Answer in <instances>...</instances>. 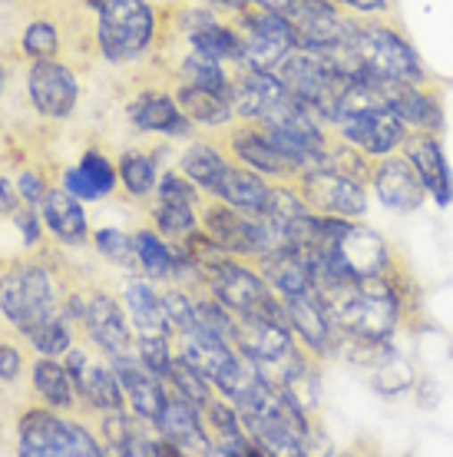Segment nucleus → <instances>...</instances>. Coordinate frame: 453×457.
<instances>
[{
    "instance_id": "obj_1",
    "label": "nucleus",
    "mask_w": 453,
    "mask_h": 457,
    "mask_svg": "<svg viewBox=\"0 0 453 457\" xmlns=\"http://www.w3.org/2000/svg\"><path fill=\"white\" fill-rule=\"evenodd\" d=\"M328 312L338 332L351 335L354 342H384L397 325V295L367 292L354 282V288L328 302Z\"/></svg>"
},
{
    "instance_id": "obj_2",
    "label": "nucleus",
    "mask_w": 453,
    "mask_h": 457,
    "mask_svg": "<svg viewBox=\"0 0 453 457\" xmlns=\"http://www.w3.org/2000/svg\"><path fill=\"white\" fill-rule=\"evenodd\" d=\"M351 44H354V50L361 54L367 73L384 77V80H404V83L424 80V67H420L417 54L410 50V44L400 40L394 30L381 27V23L354 21Z\"/></svg>"
},
{
    "instance_id": "obj_3",
    "label": "nucleus",
    "mask_w": 453,
    "mask_h": 457,
    "mask_svg": "<svg viewBox=\"0 0 453 457\" xmlns=\"http://www.w3.org/2000/svg\"><path fill=\"white\" fill-rule=\"evenodd\" d=\"M152 13L143 0H106L100 11V46L106 60L126 63L146 50Z\"/></svg>"
},
{
    "instance_id": "obj_4",
    "label": "nucleus",
    "mask_w": 453,
    "mask_h": 457,
    "mask_svg": "<svg viewBox=\"0 0 453 457\" xmlns=\"http://www.w3.org/2000/svg\"><path fill=\"white\" fill-rule=\"evenodd\" d=\"M0 309L23 335L54 315V282L44 269H13L0 278Z\"/></svg>"
},
{
    "instance_id": "obj_5",
    "label": "nucleus",
    "mask_w": 453,
    "mask_h": 457,
    "mask_svg": "<svg viewBox=\"0 0 453 457\" xmlns=\"http://www.w3.org/2000/svg\"><path fill=\"white\" fill-rule=\"evenodd\" d=\"M21 454L30 457H96L100 447L79 424L60 421L57 414L27 411L21 421Z\"/></svg>"
},
{
    "instance_id": "obj_6",
    "label": "nucleus",
    "mask_w": 453,
    "mask_h": 457,
    "mask_svg": "<svg viewBox=\"0 0 453 457\" xmlns=\"http://www.w3.org/2000/svg\"><path fill=\"white\" fill-rule=\"evenodd\" d=\"M301 189H305V203L321 216L361 219L367 212V193L361 189V183L334 170H308L301 176Z\"/></svg>"
},
{
    "instance_id": "obj_7",
    "label": "nucleus",
    "mask_w": 453,
    "mask_h": 457,
    "mask_svg": "<svg viewBox=\"0 0 453 457\" xmlns=\"http://www.w3.org/2000/svg\"><path fill=\"white\" fill-rule=\"evenodd\" d=\"M295 40L301 50H325L334 44H348L354 37V21L341 17L328 0H298L295 11L288 13Z\"/></svg>"
},
{
    "instance_id": "obj_8",
    "label": "nucleus",
    "mask_w": 453,
    "mask_h": 457,
    "mask_svg": "<svg viewBox=\"0 0 453 457\" xmlns=\"http://www.w3.org/2000/svg\"><path fill=\"white\" fill-rule=\"evenodd\" d=\"M245 30H249V37H245V54H242V60L251 70H275L298 46L292 21L284 13L265 11L261 17H249Z\"/></svg>"
},
{
    "instance_id": "obj_9",
    "label": "nucleus",
    "mask_w": 453,
    "mask_h": 457,
    "mask_svg": "<svg viewBox=\"0 0 453 457\" xmlns=\"http://www.w3.org/2000/svg\"><path fill=\"white\" fill-rule=\"evenodd\" d=\"M341 137L361 146L367 156H384L400 143H408V123L394 110H361L341 120Z\"/></svg>"
},
{
    "instance_id": "obj_10",
    "label": "nucleus",
    "mask_w": 453,
    "mask_h": 457,
    "mask_svg": "<svg viewBox=\"0 0 453 457\" xmlns=\"http://www.w3.org/2000/svg\"><path fill=\"white\" fill-rule=\"evenodd\" d=\"M328 252L334 255V262H338L348 275H354V278H364V275H384L387 269H391L387 245L375 228L351 226V222H348V226L341 228L338 239H334V245H328Z\"/></svg>"
},
{
    "instance_id": "obj_11",
    "label": "nucleus",
    "mask_w": 453,
    "mask_h": 457,
    "mask_svg": "<svg viewBox=\"0 0 453 457\" xmlns=\"http://www.w3.org/2000/svg\"><path fill=\"white\" fill-rule=\"evenodd\" d=\"M284 309H288V325L295 328V335L311 348V352L325 354L334 348L338 325L331 319L325 298L317 295L315 288H311V292H301V295L284 298Z\"/></svg>"
},
{
    "instance_id": "obj_12",
    "label": "nucleus",
    "mask_w": 453,
    "mask_h": 457,
    "mask_svg": "<svg viewBox=\"0 0 453 457\" xmlns=\"http://www.w3.org/2000/svg\"><path fill=\"white\" fill-rule=\"evenodd\" d=\"M209 278H212V288H216L218 302L228 305L232 312H238L242 319L255 315V312L272 298V292L265 288V282H261L259 275L249 272V269H242V265H235V262H222Z\"/></svg>"
},
{
    "instance_id": "obj_13",
    "label": "nucleus",
    "mask_w": 453,
    "mask_h": 457,
    "mask_svg": "<svg viewBox=\"0 0 453 457\" xmlns=\"http://www.w3.org/2000/svg\"><path fill=\"white\" fill-rule=\"evenodd\" d=\"M408 160L414 162L417 176L424 179L427 195H433L437 206H447L453 199V176H450V166H447V156H443L441 143L433 139V133L420 129L417 137H408Z\"/></svg>"
},
{
    "instance_id": "obj_14",
    "label": "nucleus",
    "mask_w": 453,
    "mask_h": 457,
    "mask_svg": "<svg viewBox=\"0 0 453 457\" xmlns=\"http://www.w3.org/2000/svg\"><path fill=\"white\" fill-rule=\"evenodd\" d=\"M377 199L394 212H414L427 199L424 179L417 176L410 160H384L375 172Z\"/></svg>"
},
{
    "instance_id": "obj_15",
    "label": "nucleus",
    "mask_w": 453,
    "mask_h": 457,
    "mask_svg": "<svg viewBox=\"0 0 453 457\" xmlns=\"http://www.w3.org/2000/svg\"><path fill=\"white\" fill-rule=\"evenodd\" d=\"M27 87H30V96L40 113L46 116H67L77 104V80L67 67L60 63H50V60H40L30 77H27Z\"/></svg>"
},
{
    "instance_id": "obj_16",
    "label": "nucleus",
    "mask_w": 453,
    "mask_h": 457,
    "mask_svg": "<svg viewBox=\"0 0 453 457\" xmlns=\"http://www.w3.org/2000/svg\"><path fill=\"white\" fill-rule=\"evenodd\" d=\"M116 378L123 381L126 395H129V401H133V408H136L139 418H146V421L156 424L159 418H162V411H166V395H162V385H159V375H152L143 361H136L133 358H126V354H116Z\"/></svg>"
},
{
    "instance_id": "obj_17",
    "label": "nucleus",
    "mask_w": 453,
    "mask_h": 457,
    "mask_svg": "<svg viewBox=\"0 0 453 457\" xmlns=\"http://www.w3.org/2000/svg\"><path fill=\"white\" fill-rule=\"evenodd\" d=\"M288 96L292 90L282 83V77H272V70H255L235 87V110L251 120H268Z\"/></svg>"
},
{
    "instance_id": "obj_18",
    "label": "nucleus",
    "mask_w": 453,
    "mask_h": 457,
    "mask_svg": "<svg viewBox=\"0 0 453 457\" xmlns=\"http://www.w3.org/2000/svg\"><path fill=\"white\" fill-rule=\"evenodd\" d=\"M238 342H242V352L255 358L259 365H275V361H282V358L295 352L288 325H275V321L265 319H242Z\"/></svg>"
},
{
    "instance_id": "obj_19",
    "label": "nucleus",
    "mask_w": 453,
    "mask_h": 457,
    "mask_svg": "<svg viewBox=\"0 0 453 457\" xmlns=\"http://www.w3.org/2000/svg\"><path fill=\"white\" fill-rule=\"evenodd\" d=\"M265 275L272 282L282 298L301 295V292H311V269H308L305 252L295 249V245H278V249L265 252Z\"/></svg>"
},
{
    "instance_id": "obj_20",
    "label": "nucleus",
    "mask_w": 453,
    "mask_h": 457,
    "mask_svg": "<svg viewBox=\"0 0 453 457\" xmlns=\"http://www.w3.org/2000/svg\"><path fill=\"white\" fill-rule=\"evenodd\" d=\"M86 328H90L93 342L100 345L103 352L113 354V358L116 354H126V348H129V332H126L123 312H119L113 298H93L90 305H86Z\"/></svg>"
},
{
    "instance_id": "obj_21",
    "label": "nucleus",
    "mask_w": 453,
    "mask_h": 457,
    "mask_svg": "<svg viewBox=\"0 0 453 457\" xmlns=\"http://www.w3.org/2000/svg\"><path fill=\"white\" fill-rule=\"evenodd\" d=\"M156 428L162 431L166 441H172L176 447H193V451H212L209 447V437H205L202 424H199V414H195V404H189L185 398L169 401L162 418L156 421Z\"/></svg>"
},
{
    "instance_id": "obj_22",
    "label": "nucleus",
    "mask_w": 453,
    "mask_h": 457,
    "mask_svg": "<svg viewBox=\"0 0 453 457\" xmlns=\"http://www.w3.org/2000/svg\"><path fill=\"white\" fill-rule=\"evenodd\" d=\"M129 120L146 129V133H169V137H185L189 133V120L179 113V106L169 96H139L129 106Z\"/></svg>"
},
{
    "instance_id": "obj_23",
    "label": "nucleus",
    "mask_w": 453,
    "mask_h": 457,
    "mask_svg": "<svg viewBox=\"0 0 453 457\" xmlns=\"http://www.w3.org/2000/svg\"><path fill=\"white\" fill-rule=\"evenodd\" d=\"M195 23H189V37H193V46L205 57H216V60H238L245 54V44L238 40L232 30L218 27L209 13H189Z\"/></svg>"
},
{
    "instance_id": "obj_24",
    "label": "nucleus",
    "mask_w": 453,
    "mask_h": 457,
    "mask_svg": "<svg viewBox=\"0 0 453 457\" xmlns=\"http://www.w3.org/2000/svg\"><path fill=\"white\" fill-rule=\"evenodd\" d=\"M216 193L226 199L228 206H235L238 212H249V216H259L261 206H265V195H268V186L261 183L255 172H242L228 166L218 179Z\"/></svg>"
},
{
    "instance_id": "obj_25",
    "label": "nucleus",
    "mask_w": 453,
    "mask_h": 457,
    "mask_svg": "<svg viewBox=\"0 0 453 457\" xmlns=\"http://www.w3.org/2000/svg\"><path fill=\"white\" fill-rule=\"evenodd\" d=\"M126 305L143 335H166L172 328L162 309V298L146 286V282H129L126 286Z\"/></svg>"
},
{
    "instance_id": "obj_26",
    "label": "nucleus",
    "mask_w": 453,
    "mask_h": 457,
    "mask_svg": "<svg viewBox=\"0 0 453 457\" xmlns=\"http://www.w3.org/2000/svg\"><path fill=\"white\" fill-rule=\"evenodd\" d=\"M44 219L63 242H83V236H86V216L70 193H46Z\"/></svg>"
},
{
    "instance_id": "obj_27",
    "label": "nucleus",
    "mask_w": 453,
    "mask_h": 457,
    "mask_svg": "<svg viewBox=\"0 0 453 457\" xmlns=\"http://www.w3.org/2000/svg\"><path fill=\"white\" fill-rule=\"evenodd\" d=\"M179 104L185 110L189 120H199V123H226L228 116H232V106H228V96L218 90H202V87H182L179 93Z\"/></svg>"
},
{
    "instance_id": "obj_28",
    "label": "nucleus",
    "mask_w": 453,
    "mask_h": 457,
    "mask_svg": "<svg viewBox=\"0 0 453 457\" xmlns=\"http://www.w3.org/2000/svg\"><path fill=\"white\" fill-rule=\"evenodd\" d=\"M282 391L295 401L301 411H315L321 404V381H317V371L308 361L292 354V365L284 368L282 375Z\"/></svg>"
},
{
    "instance_id": "obj_29",
    "label": "nucleus",
    "mask_w": 453,
    "mask_h": 457,
    "mask_svg": "<svg viewBox=\"0 0 453 457\" xmlns=\"http://www.w3.org/2000/svg\"><path fill=\"white\" fill-rule=\"evenodd\" d=\"M232 146H235L238 156L249 162V166H255V170H261V172H292V166H288L282 153L268 143V137H265V133H242V137L232 139Z\"/></svg>"
},
{
    "instance_id": "obj_30",
    "label": "nucleus",
    "mask_w": 453,
    "mask_h": 457,
    "mask_svg": "<svg viewBox=\"0 0 453 457\" xmlns=\"http://www.w3.org/2000/svg\"><path fill=\"white\" fill-rule=\"evenodd\" d=\"M79 391H83L96 408H103V411H119V404H123L119 378H116V371H110V368H86Z\"/></svg>"
},
{
    "instance_id": "obj_31",
    "label": "nucleus",
    "mask_w": 453,
    "mask_h": 457,
    "mask_svg": "<svg viewBox=\"0 0 453 457\" xmlns=\"http://www.w3.org/2000/svg\"><path fill=\"white\" fill-rule=\"evenodd\" d=\"M34 385L50 404H57V408H70L73 404L70 371L63 365H57V361H40V365H34Z\"/></svg>"
},
{
    "instance_id": "obj_32",
    "label": "nucleus",
    "mask_w": 453,
    "mask_h": 457,
    "mask_svg": "<svg viewBox=\"0 0 453 457\" xmlns=\"http://www.w3.org/2000/svg\"><path fill=\"white\" fill-rule=\"evenodd\" d=\"M182 170H185V176H189L193 183L205 186V189H216L218 179H222V172H226L228 166L212 146H193L182 156Z\"/></svg>"
},
{
    "instance_id": "obj_33",
    "label": "nucleus",
    "mask_w": 453,
    "mask_h": 457,
    "mask_svg": "<svg viewBox=\"0 0 453 457\" xmlns=\"http://www.w3.org/2000/svg\"><path fill=\"white\" fill-rule=\"evenodd\" d=\"M166 378L172 381V388H176L179 398H185L189 404H195V408H205V401H209V378H205L189 358L172 361Z\"/></svg>"
},
{
    "instance_id": "obj_34",
    "label": "nucleus",
    "mask_w": 453,
    "mask_h": 457,
    "mask_svg": "<svg viewBox=\"0 0 453 457\" xmlns=\"http://www.w3.org/2000/svg\"><path fill=\"white\" fill-rule=\"evenodd\" d=\"M305 212H311V206H308L305 199H298L292 189H268V195H265V206H261L259 216L268 219V222L282 232L284 222L305 216Z\"/></svg>"
},
{
    "instance_id": "obj_35",
    "label": "nucleus",
    "mask_w": 453,
    "mask_h": 457,
    "mask_svg": "<svg viewBox=\"0 0 453 457\" xmlns=\"http://www.w3.org/2000/svg\"><path fill=\"white\" fill-rule=\"evenodd\" d=\"M182 73H185L189 87H202V90L226 93V73H222V67H218L216 57H205V54H199V50H195L193 57L185 60Z\"/></svg>"
},
{
    "instance_id": "obj_36",
    "label": "nucleus",
    "mask_w": 453,
    "mask_h": 457,
    "mask_svg": "<svg viewBox=\"0 0 453 457\" xmlns=\"http://www.w3.org/2000/svg\"><path fill=\"white\" fill-rule=\"evenodd\" d=\"M410 381H414V375H410L408 361H400V358H394V354H384L381 361L375 365V388L381 391V395H400V391L410 388Z\"/></svg>"
},
{
    "instance_id": "obj_37",
    "label": "nucleus",
    "mask_w": 453,
    "mask_h": 457,
    "mask_svg": "<svg viewBox=\"0 0 453 457\" xmlns=\"http://www.w3.org/2000/svg\"><path fill=\"white\" fill-rule=\"evenodd\" d=\"M136 255L139 262H143V269H146L149 275H156V278H162V275L172 272V252L162 245V239H156L152 232H136Z\"/></svg>"
},
{
    "instance_id": "obj_38",
    "label": "nucleus",
    "mask_w": 453,
    "mask_h": 457,
    "mask_svg": "<svg viewBox=\"0 0 453 457\" xmlns=\"http://www.w3.org/2000/svg\"><path fill=\"white\" fill-rule=\"evenodd\" d=\"M119 176H123L126 189L133 195H146L156 186V170L143 153H126L119 162Z\"/></svg>"
},
{
    "instance_id": "obj_39",
    "label": "nucleus",
    "mask_w": 453,
    "mask_h": 457,
    "mask_svg": "<svg viewBox=\"0 0 453 457\" xmlns=\"http://www.w3.org/2000/svg\"><path fill=\"white\" fill-rule=\"evenodd\" d=\"M195 325L212 332L222 342H238V325L232 321V315H226L222 305H212V302H199L195 305Z\"/></svg>"
},
{
    "instance_id": "obj_40",
    "label": "nucleus",
    "mask_w": 453,
    "mask_h": 457,
    "mask_svg": "<svg viewBox=\"0 0 453 457\" xmlns=\"http://www.w3.org/2000/svg\"><path fill=\"white\" fill-rule=\"evenodd\" d=\"M27 335H30V342L37 345V352H44V354H60L70 348L67 325H63L57 315H50V319H44L40 325H34Z\"/></svg>"
},
{
    "instance_id": "obj_41",
    "label": "nucleus",
    "mask_w": 453,
    "mask_h": 457,
    "mask_svg": "<svg viewBox=\"0 0 453 457\" xmlns=\"http://www.w3.org/2000/svg\"><path fill=\"white\" fill-rule=\"evenodd\" d=\"M96 249L116 265H136V242L123 236V232H116V228H103L96 232Z\"/></svg>"
},
{
    "instance_id": "obj_42",
    "label": "nucleus",
    "mask_w": 453,
    "mask_h": 457,
    "mask_svg": "<svg viewBox=\"0 0 453 457\" xmlns=\"http://www.w3.org/2000/svg\"><path fill=\"white\" fill-rule=\"evenodd\" d=\"M152 216H156V226L162 232H172V236H185L195 228L193 206H182V203H159Z\"/></svg>"
},
{
    "instance_id": "obj_43",
    "label": "nucleus",
    "mask_w": 453,
    "mask_h": 457,
    "mask_svg": "<svg viewBox=\"0 0 453 457\" xmlns=\"http://www.w3.org/2000/svg\"><path fill=\"white\" fill-rule=\"evenodd\" d=\"M139 361L152 371V375L166 378L169 375V348H166V335H143L139 338Z\"/></svg>"
},
{
    "instance_id": "obj_44",
    "label": "nucleus",
    "mask_w": 453,
    "mask_h": 457,
    "mask_svg": "<svg viewBox=\"0 0 453 457\" xmlns=\"http://www.w3.org/2000/svg\"><path fill=\"white\" fill-rule=\"evenodd\" d=\"M205 414H209V424L216 428L218 445H232V441H242V424H238L235 411L226 408L222 401H205Z\"/></svg>"
},
{
    "instance_id": "obj_45",
    "label": "nucleus",
    "mask_w": 453,
    "mask_h": 457,
    "mask_svg": "<svg viewBox=\"0 0 453 457\" xmlns=\"http://www.w3.org/2000/svg\"><path fill=\"white\" fill-rule=\"evenodd\" d=\"M79 172L86 176V183L93 186V193H96V195H106L116 186L113 166L103 160L100 153H86V156H83V162H79Z\"/></svg>"
},
{
    "instance_id": "obj_46",
    "label": "nucleus",
    "mask_w": 453,
    "mask_h": 457,
    "mask_svg": "<svg viewBox=\"0 0 453 457\" xmlns=\"http://www.w3.org/2000/svg\"><path fill=\"white\" fill-rule=\"evenodd\" d=\"M57 30L50 27V23H30V30L23 34V50H27V57H37V60H46L50 54H57Z\"/></svg>"
},
{
    "instance_id": "obj_47",
    "label": "nucleus",
    "mask_w": 453,
    "mask_h": 457,
    "mask_svg": "<svg viewBox=\"0 0 453 457\" xmlns=\"http://www.w3.org/2000/svg\"><path fill=\"white\" fill-rule=\"evenodd\" d=\"M162 309H166L169 325L179 328V332H189L195 325V305H189V298L182 295V292H169V295L162 298Z\"/></svg>"
},
{
    "instance_id": "obj_48",
    "label": "nucleus",
    "mask_w": 453,
    "mask_h": 457,
    "mask_svg": "<svg viewBox=\"0 0 453 457\" xmlns=\"http://www.w3.org/2000/svg\"><path fill=\"white\" fill-rule=\"evenodd\" d=\"M103 431H106L110 445H113L119 454H129V445H133V441L139 437V428L129 421V418H123V414H113V418H106Z\"/></svg>"
},
{
    "instance_id": "obj_49",
    "label": "nucleus",
    "mask_w": 453,
    "mask_h": 457,
    "mask_svg": "<svg viewBox=\"0 0 453 457\" xmlns=\"http://www.w3.org/2000/svg\"><path fill=\"white\" fill-rule=\"evenodd\" d=\"M159 203H182V206H193L195 203V193L193 186L179 179V176H162V183H159Z\"/></svg>"
},
{
    "instance_id": "obj_50",
    "label": "nucleus",
    "mask_w": 453,
    "mask_h": 457,
    "mask_svg": "<svg viewBox=\"0 0 453 457\" xmlns=\"http://www.w3.org/2000/svg\"><path fill=\"white\" fill-rule=\"evenodd\" d=\"M17 375H21V354L13 352V348H0V378L13 381Z\"/></svg>"
},
{
    "instance_id": "obj_51",
    "label": "nucleus",
    "mask_w": 453,
    "mask_h": 457,
    "mask_svg": "<svg viewBox=\"0 0 453 457\" xmlns=\"http://www.w3.org/2000/svg\"><path fill=\"white\" fill-rule=\"evenodd\" d=\"M67 189L73 195H79V199H96V193H93V186L86 183V176L79 170H70L67 172Z\"/></svg>"
},
{
    "instance_id": "obj_52",
    "label": "nucleus",
    "mask_w": 453,
    "mask_h": 457,
    "mask_svg": "<svg viewBox=\"0 0 453 457\" xmlns=\"http://www.w3.org/2000/svg\"><path fill=\"white\" fill-rule=\"evenodd\" d=\"M21 195L23 199H30V203H37V199L44 195V186H40V179H37L34 172H23L21 176Z\"/></svg>"
},
{
    "instance_id": "obj_53",
    "label": "nucleus",
    "mask_w": 453,
    "mask_h": 457,
    "mask_svg": "<svg viewBox=\"0 0 453 457\" xmlns=\"http://www.w3.org/2000/svg\"><path fill=\"white\" fill-rule=\"evenodd\" d=\"M17 226L23 228V239L27 242H37V232H40V222H37V216L30 212V209H23V212H17Z\"/></svg>"
},
{
    "instance_id": "obj_54",
    "label": "nucleus",
    "mask_w": 453,
    "mask_h": 457,
    "mask_svg": "<svg viewBox=\"0 0 453 457\" xmlns=\"http://www.w3.org/2000/svg\"><path fill=\"white\" fill-rule=\"evenodd\" d=\"M255 4H259L261 11H272V13H284V17H288V13L295 11V4H298V0H255Z\"/></svg>"
},
{
    "instance_id": "obj_55",
    "label": "nucleus",
    "mask_w": 453,
    "mask_h": 457,
    "mask_svg": "<svg viewBox=\"0 0 453 457\" xmlns=\"http://www.w3.org/2000/svg\"><path fill=\"white\" fill-rule=\"evenodd\" d=\"M341 4H348V7H354V11H364V13L387 11V0H341Z\"/></svg>"
},
{
    "instance_id": "obj_56",
    "label": "nucleus",
    "mask_w": 453,
    "mask_h": 457,
    "mask_svg": "<svg viewBox=\"0 0 453 457\" xmlns=\"http://www.w3.org/2000/svg\"><path fill=\"white\" fill-rule=\"evenodd\" d=\"M67 371H70V378H73L77 385H83V375H86V358H83V354H79V352H73V354H70Z\"/></svg>"
},
{
    "instance_id": "obj_57",
    "label": "nucleus",
    "mask_w": 453,
    "mask_h": 457,
    "mask_svg": "<svg viewBox=\"0 0 453 457\" xmlns=\"http://www.w3.org/2000/svg\"><path fill=\"white\" fill-rule=\"evenodd\" d=\"M13 206H17V193L7 179H0V212H13Z\"/></svg>"
},
{
    "instance_id": "obj_58",
    "label": "nucleus",
    "mask_w": 453,
    "mask_h": 457,
    "mask_svg": "<svg viewBox=\"0 0 453 457\" xmlns=\"http://www.w3.org/2000/svg\"><path fill=\"white\" fill-rule=\"evenodd\" d=\"M212 4H218V7H245L249 0H212Z\"/></svg>"
},
{
    "instance_id": "obj_59",
    "label": "nucleus",
    "mask_w": 453,
    "mask_h": 457,
    "mask_svg": "<svg viewBox=\"0 0 453 457\" xmlns=\"http://www.w3.org/2000/svg\"><path fill=\"white\" fill-rule=\"evenodd\" d=\"M0 90H4V70H0Z\"/></svg>"
}]
</instances>
